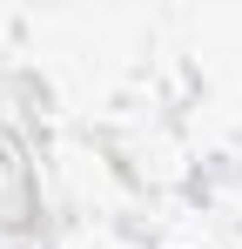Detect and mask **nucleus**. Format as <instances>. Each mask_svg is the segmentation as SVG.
<instances>
[]
</instances>
